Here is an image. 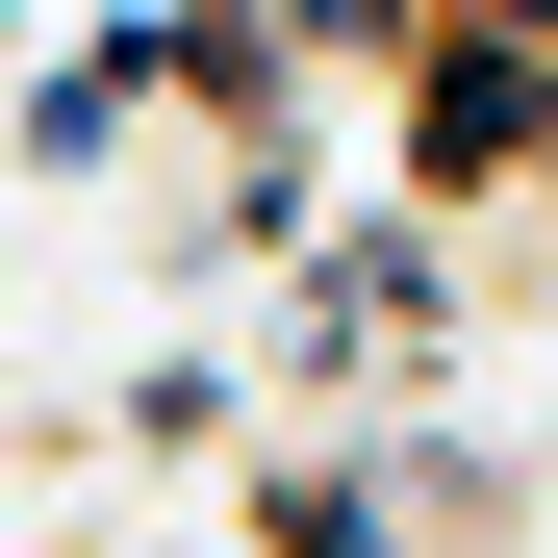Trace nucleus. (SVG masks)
I'll use <instances>...</instances> for the list:
<instances>
[{"mask_svg": "<svg viewBox=\"0 0 558 558\" xmlns=\"http://www.w3.org/2000/svg\"><path fill=\"white\" fill-rule=\"evenodd\" d=\"M0 76H26V0H0Z\"/></svg>", "mask_w": 558, "mask_h": 558, "instance_id": "nucleus-3", "label": "nucleus"}, {"mask_svg": "<svg viewBox=\"0 0 558 558\" xmlns=\"http://www.w3.org/2000/svg\"><path fill=\"white\" fill-rule=\"evenodd\" d=\"M102 457H204V483H229V457H254V355H128V381H102Z\"/></svg>", "mask_w": 558, "mask_h": 558, "instance_id": "nucleus-2", "label": "nucleus"}, {"mask_svg": "<svg viewBox=\"0 0 558 558\" xmlns=\"http://www.w3.org/2000/svg\"><path fill=\"white\" fill-rule=\"evenodd\" d=\"M178 102H153V26H128V0H102V26H51L26 76H0V153H26V178H128Z\"/></svg>", "mask_w": 558, "mask_h": 558, "instance_id": "nucleus-1", "label": "nucleus"}]
</instances>
